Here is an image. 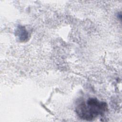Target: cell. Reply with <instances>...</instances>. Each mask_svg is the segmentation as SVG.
I'll return each mask as SVG.
<instances>
[{"instance_id":"obj_2","label":"cell","mask_w":122,"mask_h":122,"mask_svg":"<svg viewBox=\"0 0 122 122\" xmlns=\"http://www.w3.org/2000/svg\"><path fill=\"white\" fill-rule=\"evenodd\" d=\"M19 36L20 39H22V41H24V39H26V38H28V34L24 28L21 26L19 28Z\"/></svg>"},{"instance_id":"obj_1","label":"cell","mask_w":122,"mask_h":122,"mask_svg":"<svg viewBox=\"0 0 122 122\" xmlns=\"http://www.w3.org/2000/svg\"><path fill=\"white\" fill-rule=\"evenodd\" d=\"M107 110V104L95 98H90L81 102L75 110L80 119L88 121H92L99 116H102Z\"/></svg>"}]
</instances>
